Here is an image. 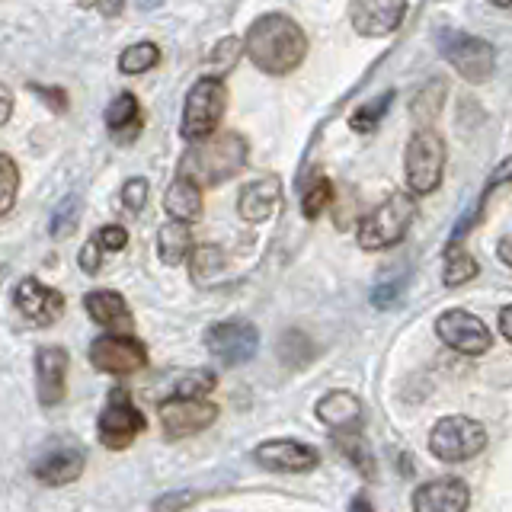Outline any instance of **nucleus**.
I'll use <instances>...</instances> for the list:
<instances>
[{"label": "nucleus", "mask_w": 512, "mask_h": 512, "mask_svg": "<svg viewBox=\"0 0 512 512\" xmlns=\"http://www.w3.org/2000/svg\"><path fill=\"white\" fill-rule=\"evenodd\" d=\"M100 244H96V240H90V244H84V247H80V253H77V260H80V269H84V272H90V276H93V272H100Z\"/></svg>", "instance_id": "ea45409f"}, {"label": "nucleus", "mask_w": 512, "mask_h": 512, "mask_svg": "<svg viewBox=\"0 0 512 512\" xmlns=\"http://www.w3.org/2000/svg\"><path fill=\"white\" fill-rule=\"evenodd\" d=\"M68 352L61 346H45L36 352V391L42 407H55L68 394Z\"/></svg>", "instance_id": "2eb2a0df"}, {"label": "nucleus", "mask_w": 512, "mask_h": 512, "mask_svg": "<svg viewBox=\"0 0 512 512\" xmlns=\"http://www.w3.org/2000/svg\"><path fill=\"white\" fill-rule=\"evenodd\" d=\"M471 490L458 477H439L416 487L413 512H468Z\"/></svg>", "instance_id": "f3484780"}, {"label": "nucleus", "mask_w": 512, "mask_h": 512, "mask_svg": "<svg viewBox=\"0 0 512 512\" xmlns=\"http://www.w3.org/2000/svg\"><path fill=\"white\" fill-rule=\"evenodd\" d=\"M400 288H404V282H388V285H378L372 292V304L375 308H391L394 298L400 295Z\"/></svg>", "instance_id": "a19ab883"}, {"label": "nucleus", "mask_w": 512, "mask_h": 512, "mask_svg": "<svg viewBox=\"0 0 512 512\" xmlns=\"http://www.w3.org/2000/svg\"><path fill=\"white\" fill-rule=\"evenodd\" d=\"M199 493L196 490H180V493H167L160 496V500L154 503V512H183L189 503H196Z\"/></svg>", "instance_id": "e433bc0d"}, {"label": "nucleus", "mask_w": 512, "mask_h": 512, "mask_svg": "<svg viewBox=\"0 0 512 512\" xmlns=\"http://www.w3.org/2000/svg\"><path fill=\"white\" fill-rule=\"evenodd\" d=\"M90 362L106 375H135L148 365V352L132 336H100L90 346Z\"/></svg>", "instance_id": "f8f14e48"}, {"label": "nucleus", "mask_w": 512, "mask_h": 512, "mask_svg": "<svg viewBox=\"0 0 512 512\" xmlns=\"http://www.w3.org/2000/svg\"><path fill=\"white\" fill-rule=\"evenodd\" d=\"M205 349L212 352L221 365L237 368L256 356V349H260V330L247 324V320H221V324L208 327Z\"/></svg>", "instance_id": "1a4fd4ad"}, {"label": "nucleus", "mask_w": 512, "mask_h": 512, "mask_svg": "<svg viewBox=\"0 0 512 512\" xmlns=\"http://www.w3.org/2000/svg\"><path fill=\"white\" fill-rule=\"evenodd\" d=\"M77 221V199H64L52 215V237H64Z\"/></svg>", "instance_id": "c9c22d12"}, {"label": "nucleus", "mask_w": 512, "mask_h": 512, "mask_svg": "<svg viewBox=\"0 0 512 512\" xmlns=\"http://www.w3.org/2000/svg\"><path fill=\"white\" fill-rule=\"evenodd\" d=\"M215 391V375L212 372H186L180 381H176V397H192L202 400V394Z\"/></svg>", "instance_id": "72a5a7b5"}, {"label": "nucleus", "mask_w": 512, "mask_h": 512, "mask_svg": "<svg viewBox=\"0 0 512 512\" xmlns=\"http://www.w3.org/2000/svg\"><path fill=\"white\" fill-rule=\"evenodd\" d=\"M349 512H375V509H372V503H368V496H356Z\"/></svg>", "instance_id": "49530a36"}, {"label": "nucleus", "mask_w": 512, "mask_h": 512, "mask_svg": "<svg viewBox=\"0 0 512 512\" xmlns=\"http://www.w3.org/2000/svg\"><path fill=\"white\" fill-rule=\"evenodd\" d=\"M496 253H500V260L506 266H512V237H503L500 244H496Z\"/></svg>", "instance_id": "c03bdc74"}, {"label": "nucleus", "mask_w": 512, "mask_h": 512, "mask_svg": "<svg viewBox=\"0 0 512 512\" xmlns=\"http://www.w3.org/2000/svg\"><path fill=\"white\" fill-rule=\"evenodd\" d=\"M32 90H36V93H42L45 96V103H52L55 109H68V103H64V93L61 90H48V87H32Z\"/></svg>", "instance_id": "79ce46f5"}, {"label": "nucleus", "mask_w": 512, "mask_h": 512, "mask_svg": "<svg viewBox=\"0 0 512 512\" xmlns=\"http://www.w3.org/2000/svg\"><path fill=\"white\" fill-rule=\"evenodd\" d=\"M282 202V183L279 176H256L253 183H247L240 189V199H237V212L247 224H263L266 218L276 215V208Z\"/></svg>", "instance_id": "a211bd4d"}, {"label": "nucleus", "mask_w": 512, "mask_h": 512, "mask_svg": "<svg viewBox=\"0 0 512 512\" xmlns=\"http://www.w3.org/2000/svg\"><path fill=\"white\" fill-rule=\"evenodd\" d=\"M317 420L330 426L336 436H349V432H359L362 420H365V407L356 394L349 391H330L320 397L317 404Z\"/></svg>", "instance_id": "6ab92c4d"}, {"label": "nucleus", "mask_w": 512, "mask_h": 512, "mask_svg": "<svg viewBox=\"0 0 512 512\" xmlns=\"http://www.w3.org/2000/svg\"><path fill=\"white\" fill-rule=\"evenodd\" d=\"M253 458L260 468L279 471V474H304V471H314L320 464L317 448L295 442V439H269L263 445H256Z\"/></svg>", "instance_id": "ddd939ff"}, {"label": "nucleus", "mask_w": 512, "mask_h": 512, "mask_svg": "<svg viewBox=\"0 0 512 512\" xmlns=\"http://www.w3.org/2000/svg\"><path fill=\"white\" fill-rule=\"evenodd\" d=\"M106 128L116 138H132L141 128V106L135 93H119L106 109Z\"/></svg>", "instance_id": "393cba45"}, {"label": "nucleus", "mask_w": 512, "mask_h": 512, "mask_svg": "<svg viewBox=\"0 0 512 512\" xmlns=\"http://www.w3.org/2000/svg\"><path fill=\"white\" fill-rule=\"evenodd\" d=\"M500 330H503V336L512 343V304H506V308L500 311Z\"/></svg>", "instance_id": "37998d69"}, {"label": "nucleus", "mask_w": 512, "mask_h": 512, "mask_svg": "<svg viewBox=\"0 0 512 512\" xmlns=\"http://www.w3.org/2000/svg\"><path fill=\"white\" fill-rule=\"evenodd\" d=\"M416 218V202L410 192H394L384 199L372 215H365L359 224V247L362 250H388L407 237V228Z\"/></svg>", "instance_id": "20e7f679"}, {"label": "nucleus", "mask_w": 512, "mask_h": 512, "mask_svg": "<svg viewBox=\"0 0 512 512\" xmlns=\"http://www.w3.org/2000/svg\"><path fill=\"white\" fill-rule=\"evenodd\" d=\"M436 333L445 346H452L455 352H461V356H484L493 343L484 320L474 317L471 311H458V308L439 314Z\"/></svg>", "instance_id": "9d476101"}, {"label": "nucleus", "mask_w": 512, "mask_h": 512, "mask_svg": "<svg viewBox=\"0 0 512 512\" xmlns=\"http://www.w3.org/2000/svg\"><path fill=\"white\" fill-rule=\"evenodd\" d=\"M247 138L237 132H218L212 138H205L183 154L180 160V176H189L199 186H218L224 180H231L240 170L247 167Z\"/></svg>", "instance_id": "f03ea898"}, {"label": "nucleus", "mask_w": 512, "mask_h": 512, "mask_svg": "<svg viewBox=\"0 0 512 512\" xmlns=\"http://www.w3.org/2000/svg\"><path fill=\"white\" fill-rule=\"evenodd\" d=\"M218 420V407L208 400H192V397H170L160 404V426L167 436L183 439L196 436V432L208 429Z\"/></svg>", "instance_id": "9b49d317"}, {"label": "nucleus", "mask_w": 512, "mask_h": 512, "mask_svg": "<svg viewBox=\"0 0 512 512\" xmlns=\"http://www.w3.org/2000/svg\"><path fill=\"white\" fill-rule=\"evenodd\" d=\"M84 308L96 324L109 330V336H128L135 330V317L128 311V304L119 292H109V288H103V292H90L84 298Z\"/></svg>", "instance_id": "aec40b11"}, {"label": "nucleus", "mask_w": 512, "mask_h": 512, "mask_svg": "<svg viewBox=\"0 0 512 512\" xmlns=\"http://www.w3.org/2000/svg\"><path fill=\"white\" fill-rule=\"evenodd\" d=\"M13 301H16V308H20V314L26 320H32V324H39V327L55 324V320L64 314V295L55 292V288L42 285L39 279H32V276H26L20 285H16Z\"/></svg>", "instance_id": "4468645a"}, {"label": "nucleus", "mask_w": 512, "mask_h": 512, "mask_svg": "<svg viewBox=\"0 0 512 512\" xmlns=\"http://www.w3.org/2000/svg\"><path fill=\"white\" fill-rule=\"evenodd\" d=\"M224 109H228V87H224L221 77H199L192 90L186 93V106H183V125L180 132L186 141L199 144L205 138L218 135L215 128L224 119Z\"/></svg>", "instance_id": "7ed1b4c3"}, {"label": "nucleus", "mask_w": 512, "mask_h": 512, "mask_svg": "<svg viewBox=\"0 0 512 512\" xmlns=\"http://www.w3.org/2000/svg\"><path fill=\"white\" fill-rule=\"evenodd\" d=\"M496 7H500V10H506V13H512V4H496Z\"/></svg>", "instance_id": "09e8293b"}, {"label": "nucleus", "mask_w": 512, "mask_h": 512, "mask_svg": "<svg viewBox=\"0 0 512 512\" xmlns=\"http://www.w3.org/2000/svg\"><path fill=\"white\" fill-rule=\"evenodd\" d=\"M148 196H151V186L144 176H132V180L122 186V205L128 212H141V208L148 205Z\"/></svg>", "instance_id": "f704fd0d"}, {"label": "nucleus", "mask_w": 512, "mask_h": 512, "mask_svg": "<svg viewBox=\"0 0 512 512\" xmlns=\"http://www.w3.org/2000/svg\"><path fill=\"white\" fill-rule=\"evenodd\" d=\"M157 61H160V48L154 42H138L119 55V71L122 74H144V71H151Z\"/></svg>", "instance_id": "c756f323"}, {"label": "nucleus", "mask_w": 512, "mask_h": 512, "mask_svg": "<svg viewBox=\"0 0 512 512\" xmlns=\"http://www.w3.org/2000/svg\"><path fill=\"white\" fill-rule=\"evenodd\" d=\"M157 253H160V263H167V266L186 263V256H192L189 224H180V221L164 224V228L157 231Z\"/></svg>", "instance_id": "b1692460"}, {"label": "nucleus", "mask_w": 512, "mask_h": 512, "mask_svg": "<svg viewBox=\"0 0 512 512\" xmlns=\"http://www.w3.org/2000/svg\"><path fill=\"white\" fill-rule=\"evenodd\" d=\"M404 173H407L410 196H429V192L439 189L445 173V141L432 128H420L407 141Z\"/></svg>", "instance_id": "39448f33"}, {"label": "nucleus", "mask_w": 512, "mask_h": 512, "mask_svg": "<svg viewBox=\"0 0 512 512\" xmlns=\"http://www.w3.org/2000/svg\"><path fill=\"white\" fill-rule=\"evenodd\" d=\"M0 183H4V196H0V215H7L16 202V186H20V170H16L13 157L0 154Z\"/></svg>", "instance_id": "473e14b6"}, {"label": "nucleus", "mask_w": 512, "mask_h": 512, "mask_svg": "<svg viewBox=\"0 0 512 512\" xmlns=\"http://www.w3.org/2000/svg\"><path fill=\"white\" fill-rule=\"evenodd\" d=\"M336 448H340V452L346 455V461L352 464V468H359V474L365 480L375 477V458H372V452H368V445H365V439L359 436V432L336 436Z\"/></svg>", "instance_id": "cd10ccee"}, {"label": "nucleus", "mask_w": 512, "mask_h": 512, "mask_svg": "<svg viewBox=\"0 0 512 512\" xmlns=\"http://www.w3.org/2000/svg\"><path fill=\"white\" fill-rule=\"evenodd\" d=\"M93 240H96V244H100L103 250L116 253V250H122V247L128 244V234H125V228H119V224H109V228H100V234H96Z\"/></svg>", "instance_id": "58836bf2"}, {"label": "nucleus", "mask_w": 512, "mask_h": 512, "mask_svg": "<svg viewBox=\"0 0 512 512\" xmlns=\"http://www.w3.org/2000/svg\"><path fill=\"white\" fill-rule=\"evenodd\" d=\"M10 109H13V93L10 87H4V122H10Z\"/></svg>", "instance_id": "de8ad7c7"}, {"label": "nucleus", "mask_w": 512, "mask_h": 512, "mask_svg": "<svg viewBox=\"0 0 512 512\" xmlns=\"http://www.w3.org/2000/svg\"><path fill=\"white\" fill-rule=\"evenodd\" d=\"M477 276V260L468 250H445V285L455 288Z\"/></svg>", "instance_id": "7c9ffc66"}, {"label": "nucleus", "mask_w": 512, "mask_h": 512, "mask_svg": "<svg viewBox=\"0 0 512 512\" xmlns=\"http://www.w3.org/2000/svg\"><path fill=\"white\" fill-rule=\"evenodd\" d=\"M436 42H439L442 58L452 64L468 84H484V80L493 74L496 55H493L490 42L468 36V32H455V29H439Z\"/></svg>", "instance_id": "0eeeda50"}, {"label": "nucleus", "mask_w": 512, "mask_h": 512, "mask_svg": "<svg viewBox=\"0 0 512 512\" xmlns=\"http://www.w3.org/2000/svg\"><path fill=\"white\" fill-rule=\"evenodd\" d=\"M509 183H512V154H509V157L503 160L500 167H496V170L490 173V180H487V186H484V189H480V196H477L474 208H471V212H468V215H464V218H461V221L455 224V228H452V234H448V244H445V250H452V247L458 244V240H461L464 234H468V231L474 228V224H477L480 218H484L490 196H493V192L500 189V186H509Z\"/></svg>", "instance_id": "4be33fe9"}, {"label": "nucleus", "mask_w": 512, "mask_h": 512, "mask_svg": "<svg viewBox=\"0 0 512 512\" xmlns=\"http://www.w3.org/2000/svg\"><path fill=\"white\" fill-rule=\"evenodd\" d=\"M244 52V45H240L237 39H224V42H218V48H215V55L208 58L212 64H218V71H224V68H231V64L237 61V55Z\"/></svg>", "instance_id": "4c0bfd02"}, {"label": "nucleus", "mask_w": 512, "mask_h": 512, "mask_svg": "<svg viewBox=\"0 0 512 512\" xmlns=\"http://www.w3.org/2000/svg\"><path fill=\"white\" fill-rule=\"evenodd\" d=\"M333 202V183L327 180L324 173H314L311 183L301 189V212L304 218H320V212Z\"/></svg>", "instance_id": "bb28decb"}, {"label": "nucleus", "mask_w": 512, "mask_h": 512, "mask_svg": "<svg viewBox=\"0 0 512 512\" xmlns=\"http://www.w3.org/2000/svg\"><path fill=\"white\" fill-rule=\"evenodd\" d=\"M144 426H148L144 413L132 404V397H128L122 388H116L109 394L106 407L100 413L96 436H100V442L106 448H112V452H122V448H128L138 439V432H144Z\"/></svg>", "instance_id": "6e6552de"}, {"label": "nucleus", "mask_w": 512, "mask_h": 512, "mask_svg": "<svg viewBox=\"0 0 512 512\" xmlns=\"http://www.w3.org/2000/svg\"><path fill=\"white\" fill-rule=\"evenodd\" d=\"M404 16V0H359V4H349V20L362 36H391L404 23Z\"/></svg>", "instance_id": "dca6fc26"}, {"label": "nucleus", "mask_w": 512, "mask_h": 512, "mask_svg": "<svg viewBox=\"0 0 512 512\" xmlns=\"http://www.w3.org/2000/svg\"><path fill=\"white\" fill-rule=\"evenodd\" d=\"M487 448V429L471 416H442L429 432V452L439 461H471Z\"/></svg>", "instance_id": "423d86ee"}, {"label": "nucleus", "mask_w": 512, "mask_h": 512, "mask_svg": "<svg viewBox=\"0 0 512 512\" xmlns=\"http://www.w3.org/2000/svg\"><path fill=\"white\" fill-rule=\"evenodd\" d=\"M224 266V253L218 247H196L189 256V269H192V279L199 285L202 282H212Z\"/></svg>", "instance_id": "2f4dec72"}, {"label": "nucleus", "mask_w": 512, "mask_h": 512, "mask_svg": "<svg viewBox=\"0 0 512 512\" xmlns=\"http://www.w3.org/2000/svg\"><path fill=\"white\" fill-rule=\"evenodd\" d=\"M244 52L263 74H292L308 55V36L292 16L269 13L247 29Z\"/></svg>", "instance_id": "f257e3e1"}, {"label": "nucleus", "mask_w": 512, "mask_h": 512, "mask_svg": "<svg viewBox=\"0 0 512 512\" xmlns=\"http://www.w3.org/2000/svg\"><path fill=\"white\" fill-rule=\"evenodd\" d=\"M87 10H96V13H106V16H116V13H122L125 7H122V4H93V7H87Z\"/></svg>", "instance_id": "a18cd8bd"}, {"label": "nucleus", "mask_w": 512, "mask_h": 512, "mask_svg": "<svg viewBox=\"0 0 512 512\" xmlns=\"http://www.w3.org/2000/svg\"><path fill=\"white\" fill-rule=\"evenodd\" d=\"M442 103H445V80L436 77V80H426V84L420 87V93L413 96V103H410V116L413 122L426 128L432 119L442 112Z\"/></svg>", "instance_id": "a878e982"}, {"label": "nucleus", "mask_w": 512, "mask_h": 512, "mask_svg": "<svg viewBox=\"0 0 512 512\" xmlns=\"http://www.w3.org/2000/svg\"><path fill=\"white\" fill-rule=\"evenodd\" d=\"M391 100H394V90H388L384 96H375V100H368V103H362L356 112H352V128L356 132H362V135H368V132H375V128L381 125V119H384V112L391 109Z\"/></svg>", "instance_id": "c85d7f7f"}, {"label": "nucleus", "mask_w": 512, "mask_h": 512, "mask_svg": "<svg viewBox=\"0 0 512 512\" xmlns=\"http://www.w3.org/2000/svg\"><path fill=\"white\" fill-rule=\"evenodd\" d=\"M80 471H84V452H77V448H61V452L45 455L36 461V468H32V474H36L48 487L74 484V480L80 477Z\"/></svg>", "instance_id": "412c9836"}, {"label": "nucleus", "mask_w": 512, "mask_h": 512, "mask_svg": "<svg viewBox=\"0 0 512 512\" xmlns=\"http://www.w3.org/2000/svg\"><path fill=\"white\" fill-rule=\"evenodd\" d=\"M164 208L180 224L196 221L202 215V186L192 183L189 176H176L164 192Z\"/></svg>", "instance_id": "5701e85b"}]
</instances>
